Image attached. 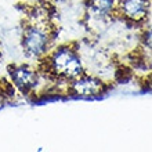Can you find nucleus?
Returning <instances> with one entry per match:
<instances>
[{"instance_id": "1", "label": "nucleus", "mask_w": 152, "mask_h": 152, "mask_svg": "<svg viewBox=\"0 0 152 152\" xmlns=\"http://www.w3.org/2000/svg\"><path fill=\"white\" fill-rule=\"evenodd\" d=\"M48 66L57 77L65 80H73L83 75V65L79 54L75 48L68 46L57 48L48 58Z\"/></svg>"}, {"instance_id": "2", "label": "nucleus", "mask_w": 152, "mask_h": 152, "mask_svg": "<svg viewBox=\"0 0 152 152\" xmlns=\"http://www.w3.org/2000/svg\"><path fill=\"white\" fill-rule=\"evenodd\" d=\"M48 42H50V37L46 29L37 25L28 26L22 35V47L26 56L29 57L43 56L48 48Z\"/></svg>"}, {"instance_id": "5", "label": "nucleus", "mask_w": 152, "mask_h": 152, "mask_svg": "<svg viewBox=\"0 0 152 152\" xmlns=\"http://www.w3.org/2000/svg\"><path fill=\"white\" fill-rule=\"evenodd\" d=\"M11 73V79L15 83V86L22 91H29L35 88V86L37 84V73L29 66L21 65V66H14L10 71Z\"/></svg>"}, {"instance_id": "7", "label": "nucleus", "mask_w": 152, "mask_h": 152, "mask_svg": "<svg viewBox=\"0 0 152 152\" xmlns=\"http://www.w3.org/2000/svg\"><path fill=\"white\" fill-rule=\"evenodd\" d=\"M145 44L152 48V29H149L148 32L145 33Z\"/></svg>"}, {"instance_id": "8", "label": "nucleus", "mask_w": 152, "mask_h": 152, "mask_svg": "<svg viewBox=\"0 0 152 152\" xmlns=\"http://www.w3.org/2000/svg\"><path fill=\"white\" fill-rule=\"evenodd\" d=\"M149 84H151V87H152V79H151V80H149Z\"/></svg>"}, {"instance_id": "6", "label": "nucleus", "mask_w": 152, "mask_h": 152, "mask_svg": "<svg viewBox=\"0 0 152 152\" xmlns=\"http://www.w3.org/2000/svg\"><path fill=\"white\" fill-rule=\"evenodd\" d=\"M116 0H90L88 10L96 17H107L115 10Z\"/></svg>"}, {"instance_id": "4", "label": "nucleus", "mask_w": 152, "mask_h": 152, "mask_svg": "<svg viewBox=\"0 0 152 152\" xmlns=\"http://www.w3.org/2000/svg\"><path fill=\"white\" fill-rule=\"evenodd\" d=\"M72 91L76 96L80 97H94V96H100L101 93L104 91V83L97 77L87 75H80L76 79L72 80L71 84Z\"/></svg>"}, {"instance_id": "3", "label": "nucleus", "mask_w": 152, "mask_h": 152, "mask_svg": "<svg viewBox=\"0 0 152 152\" xmlns=\"http://www.w3.org/2000/svg\"><path fill=\"white\" fill-rule=\"evenodd\" d=\"M116 7L124 18L134 22H141L149 14L151 0H119Z\"/></svg>"}]
</instances>
